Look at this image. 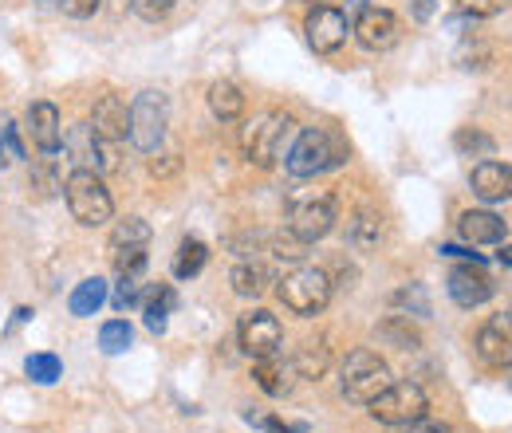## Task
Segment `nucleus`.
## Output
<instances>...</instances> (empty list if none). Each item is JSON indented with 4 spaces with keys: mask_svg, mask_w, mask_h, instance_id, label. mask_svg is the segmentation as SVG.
<instances>
[{
    "mask_svg": "<svg viewBox=\"0 0 512 433\" xmlns=\"http://www.w3.org/2000/svg\"><path fill=\"white\" fill-rule=\"evenodd\" d=\"M245 422H249V426H260L264 433H304V426H284L280 418H256L253 410L245 414Z\"/></svg>",
    "mask_w": 512,
    "mask_h": 433,
    "instance_id": "nucleus-37",
    "label": "nucleus"
},
{
    "mask_svg": "<svg viewBox=\"0 0 512 433\" xmlns=\"http://www.w3.org/2000/svg\"><path fill=\"white\" fill-rule=\"evenodd\" d=\"M205 260H209V248L201 245L197 237L182 241V245H178V256H174V276H178V280H193V276L205 268Z\"/></svg>",
    "mask_w": 512,
    "mask_h": 433,
    "instance_id": "nucleus-28",
    "label": "nucleus"
},
{
    "mask_svg": "<svg viewBox=\"0 0 512 433\" xmlns=\"http://www.w3.org/2000/svg\"><path fill=\"white\" fill-rule=\"evenodd\" d=\"M457 229H461V237H465L469 245H501V241L509 237V221H501V217L489 213V209H469V213H461Z\"/></svg>",
    "mask_w": 512,
    "mask_h": 433,
    "instance_id": "nucleus-18",
    "label": "nucleus"
},
{
    "mask_svg": "<svg viewBox=\"0 0 512 433\" xmlns=\"http://www.w3.org/2000/svg\"><path fill=\"white\" fill-rule=\"evenodd\" d=\"M107 304V280H99V276H87V280H79L75 284V292H71V300H67V308L71 315H79V319H87V315H95V311Z\"/></svg>",
    "mask_w": 512,
    "mask_h": 433,
    "instance_id": "nucleus-23",
    "label": "nucleus"
},
{
    "mask_svg": "<svg viewBox=\"0 0 512 433\" xmlns=\"http://www.w3.org/2000/svg\"><path fill=\"white\" fill-rule=\"evenodd\" d=\"M292 134H296V123L284 115V111H260L253 115L245 130H241V146H245V158L260 166V170H272L288 146H292Z\"/></svg>",
    "mask_w": 512,
    "mask_h": 433,
    "instance_id": "nucleus-2",
    "label": "nucleus"
},
{
    "mask_svg": "<svg viewBox=\"0 0 512 433\" xmlns=\"http://www.w3.org/2000/svg\"><path fill=\"white\" fill-rule=\"evenodd\" d=\"M339 386H343V398H347V402L367 406L371 398H379L386 386H390V367H386L371 347H359V351H351V355L343 359Z\"/></svg>",
    "mask_w": 512,
    "mask_h": 433,
    "instance_id": "nucleus-5",
    "label": "nucleus"
},
{
    "mask_svg": "<svg viewBox=\"0 0 512 433\" xmlns=\"http://www.w3.org/2000/svg\"><path fill=\"white\" fill-rule=\"evenodd\" d=\"M111 304H115V311H130V308H138V304H142V272H127V276H119V288H115Z\"/></svg>",
    "mask_w": 512,
    "mask_h": 433,
    "instance_id": "nucleus-32",
    "label": "nucleus"
},
{
    "mask_svg": "<svg viewBox=\"0 0 512 433\" xmlns=\"http://www.w3.org/2000/svg\"><path fill=\"white\" fill-rule=\"evenodd\" d=\"M237 335H241V351L249 355V359H272V355H280V347H284V327H280V319L272 315V311H249V315H241V327H237Z\"/></svg>",
    "mask_w": 512,
    "mask_h": 433,
    "instance_id": "nucleus-11",
    "label": "nucleus"
},
{
    "mask_svg": "<svg viewBox=\"0 0 512 433\" xmlns=\"http://www.w3.org/2000/svg\"><path fill=\"white\" fill-rule=\"evenodd\" d=\"M379 339L398 347V351H418L422 347V335L410 327V315H390L379 323Z\"/></svg>",
    "mask_w": 512,
    "mask_h": 433,
    "instance_id": "nucleus-25",
    "label": "nucleus"
},
{
    "mask_svg": "<svg viewBox=\"0 0 512 433\" xmlns=\"http://www.w3.org/2000/svg\"><path fill=\"white\" fill-rule=\"evenodd\" d=\"M453 150H457L461 158H493V154H497V142H493V134L477 130V126H461V130L453 134Z\"/></svg>",
    "mask_w": 512,
    "mask_h": 433,
    "instance_id": "nucleus-26",
    "label": "nucleus"
},
{
    "mask_svg": "<svg viewBox=\"0 0 512 433\" xmlns=\"http://www.w3.org/2000/svg\"><path fill=\"white\" fill-rule=\"evenodd\" d=\"M256 386L264 390V394H272V398H284L288 390H292V382L300 378L292 363H284L280 355H272V359H256Z\"/></svg>",
    "mask_w": 512,
    "mask_h": 433,
    "instance_id": "nucleus-20",
    "label": "nucleus"
},
{
    "mask_svg": "<svg viewBox=\"0 0 512 433\" xmlns=\"http://www.w3.org/2000/svg\"><path fill=\"white\" fill-rule=\"evenodd\" d=\"M229 280H233V292H237L241 300H256V296H264V288H268V272H264L260 264H237Z\"/></svg>",
    "mask_w": 512,
    "mask_h": 433,
    "instance_id": "nucleus-27",
    "label": "nucleus"
},
{
    "mask_svg": "<svg viewBox=\"0 0 512 433\" xmlns=\"http://www.w3.org/2000/svg\"><path fill=\"white\" fill-rule=\"evenodd\" d=\"M446 292L457 308H481L485 300H493V280L485 272V264H457L449 268L446 276Z\"/></svg>",
    "mask_w": 512,
    "mask_h": 433,
    "instance_id": "nucleus-14",
    "label": "nucleus"
},
{
    "mask_svg": "<svg viewBox=\"0 0 512 433\" xmlns=\"http://www.w3.org/2000/svg\"><path fill=\"white\" fill-rule=\"evenodd\" d=\"M501 264H505V268H512V245L501 248Z\"/></svg>",
    "mask_w": 512,
    "mask_h": 433,
    "instance_id": "nucleus-42",
    "label": "nucleus"
},
{
    "mask_svg": "<svg viewBox=\"0 0 512 433\" xmlns=\"http://www.w3.org/2000/svg\"><path fill=\"white\" fill-rule=\"evenodd\" d=\"M150 170H154V178H166V174H174V170H178V158H166V162H150Z\"/></svg>",
    "mask_w": 512,
    "mask_h": 433,
    "instance_id": "nucleus-41",
    "label": "nucleus"
},
{
    "mask_svg": "<svg viewBox=\"0 0 512 433\" xmlns=\"http://www.w3.org/2000/svg\"><path fill=\"white\" fill-rule=\"evenodd\" d=\"M477 355L485 367L493 371H505L512 363V311L505 315H493L481 331H477Z\"/></svg>",
    "mask_w": 512,
    "mask_h": 433,
    "instance_id": "nucleus-15",
    "label": "nucleus"
},
{
    "mask_svg": "<svg viewBox=\"0 0 512 433\" xmlns=\"http://www.w3.org/2000/svg\"><path fill=\"white\" fill-rule=\"evenodd\" d=\"M28 134H32V142H36L44 154H56V150L64 146V126H60L56 103H36V107L28 111Z\"/></svg>",
    "mask_w": 512,
    "mask_h": 433,
    "instance_id": "nucleus-19",
    "label": "nucleus"
},
{
    "mask_svg": "<svg viewBox=\"0 0 512 433\" xmlns=\"http://www.w3.org/2000/svg\"><path fill=\"white\" fill-rule=\"evenodd\" d=\"M166 123H170V107L162 91H138V99L130 103V130L127 138L134 142V150L154 154L166 138Z\"/></svg>",
    "mask_w": 512,
    "mask_h": 433,
    "instance_id": "nucleus-7",
    "label": "nucleus"
},
{
    "mask_svg": "<svg viewBox=\"0 0 512 433\" xmlns=\"http://www.w3.org/2000/svg\"><path fill=\"white\" fill-rule=\"evenodd\" d=\"M327 363H331V351H327V343H323V339H308V343L292 355V367H296L300 378H323Z\"/></svg>",
    "mask_w": 512,
    "mask_h": 433,
    "instance_id": "nucleus-24",
    "label": "nucleus"
},
{
    "mask_svg": "<svg viewBox=\"0 0 512 433\" xmlns=\"http://www.w3.org/2000/svg\"><path fill=\"white\" fill-rule=\"evenodd\" d=\"M280 300L284 308L296 311V315H320L331 300V276L323 268H312V264H300L292 268L284 280H280Z\"/></svg>",
    "mask_w": 512,
    "mask_h": 433,
    "instance_id": "nucleus-6",
    "label": "nucleus"
},
{
    "mask_svg": "<svg viewBox=\"0 0 512 433\" xmlns=\"http://www.w3.org/2000/svg\"><path fill=\"white\" fill-rule=\"evenodd\" d=\"M205 99H209V111H213L221 123H233V119L245 115V95H241V87L229 83V79H217Z\"/></svg>",
    "mask_w": 512,
    "mask_h": 433,
    "instance_id": "nucleus-21",
    "label": "nucleus"
},
{
    "mask_svg": "<svg viewBox=\"0 0 512 433\" xmlns=\"http://www.w3.org/2000/svg\"><path fill=\"white\" fill-rule=\"evenodd\" d=\"M505 382H509V390H512V363L505 367Z\"/></svg>",
    "mask_w": 512,
    "mask_h": 433,
    "instance_id": "nucleus-43",
    "label": "nucleus"
},
{
    "mask_svg": "<svg viewBox=\"0 0 512 433\" xmlns=\"http://www.w3.org/2000/svg\"><path fill=\"white\" fill-rule=\"evenodd\" d=\"M394 308H402L406 315H418V319H430V296L422 284H406L394 292Z\"/></svg>",
    "mask_w": 512,
    "mask_h": 433,
    "instance_id": "nucleus-31",
    "label": "nucleus"
},
{
    "mask_svg": "<svg viewBox=\"0 0 512 433\" xmlns=\"http://www.w3.org/2000/svg\"><path fill=\"white\" fill-rule=\"evenodd\" d=\"M383 241V221L375 213H359L351 221V245L355 248H375Z\"/></svg>",
    "mask_w": 512,
    "mask_h": 433,
    "instance_id": "nucleus-30",
    "label": "nucleus"
},
{
    "mask_svg": "<svg viewBox=\"0 0 512 433\" xmlns=\"http://www.w3.org/2000/svg\"><path fill=\"white\" fill-rule=\"evenodd\" d=\"M87 123L95 126V134L103 138V142H123L130 130V107L123 95H103L99 103H95V111H91V119Z\"/></svg>",
    "mask_w": 512,
    "mask_h": 433,
    "instance_id": "nucleus-17",
    "label": "nucleus"
},
{
    "mask_svg": "<svg viewBox=\"0 0 512 433\" xmlns=\"http://www.w3.org/2000/svg\"><path fill=\"white\" fill-rule=\"evenodd\" d=\"M402 433H453L446 422H430V418H418V422H410V426H398Z\"/></svg>",
    "mask_w": 512,
    "mask_h": 433,
    "instance_id": "nucleus-38",
    "label": "nucleus"
},
{
    "mask_svg": "<svg viewBox=\"0 0 512 433\" xmlns=\"http://www.w3.org/2000/svg\"><path fill=\"white\" fill-rule=\"evenodd\" d=\"M367 410L383 426H410V422L426 418L430 402H426V390L418 382H390L379 398L367 402Z\"/></svg>",
    "mask_w": 512,
    "mask_h": 433,
    "instance_id": "nucleus-8",
    "label": "nucleus"
},
{
    "mask_svg": "<svg viewBox=\"0 0 512 433\" xmlns=\"http://www.w3.org/2000/svg\"><path fill=\"white\" fill-rule=\"evenodd\" d=\"M355 40L367 48V52H390L398 40H402V24L390 8H379V4H363L355 24H351Z\"/></svg>",
    "mask_w": 512,
    "mask_h": 433,
    "instance_id": "nucleus-12",
    "label": "nucleus"
},
{
    "mask_svg": "<svg viewBox=\"0 0 512 433\" xmlns=\"http://www.w3.org/2000/svg\"><path fill=\"white\" fill-rule=\"evenodd\" d=\"M304 32H308V44H312L316 56H331V52H339L347 44L351 24L335 4H316L308 12V20H304Z\"/></svg>",
    "mask_w": 512,
    "mask_h": 433,
    "instance_id": "nucleus-13",
    "label": "nucleus"
},
{
    "mask_svg": "<svg viewBox=\"0 0 512 433\" xmlns=\"http://www.w3.org/2000/svg\"><path fill=\"white\" fill-rule=\"evenodd\" d=\"M32 178L40 182V193H52V189H60V182H56V174H52V170H36Z\"/></svg>",
    "mask_w": 512,
    "mask_h": 433,
    "instance_id": "nucleus-40",
    "label": "nucleus"
},
{
    "mask_svg": "<svg viewBox=\"0 0 512 433\" xmlns=\"http://www.w3.org/2000/svg\"><path fill=\"white\" fill-rule=\"evenodd\" d=\"M509 311H512V308H509Z\"/></svg>",
    "mask_w": 512,
    "mask_h": 433,
    "instance_id": "nucleus-44",
    "label": "nucleus"
},
{
    "mask_svg": "<svg viewBox=\"0 0 512 433\" xmlns=\"http://www.w3.org/2000/svg\"><path fill=\"white\" fill-rule=\"evenodd\" d=\"M99 4H103V0H60V12L71 16V20H87V16L99 12Z\"/></svg>",
    "mask_w": 512,
    "mask_h": 433,
    "instance_id": "nucleus-36",
    "label": "nucleus"
},
{
    "mask_svg": "<svg viewBox=\"0 0 512 433\" xmlns=\"http://www.w3.org/2000/svg\"><path fill=\"white\" fill-rule=\"evenodd\" d=\"M146 245H150V225L142 217H123L111 229V260H115L119 276L146 268Z\"/></svg>",
    "mask_w": 512,
    "mask_h": 433,
    "instance_id": "nucleus-10",
    "label": "nucleus"
},
{
    "mask_svg": "<svg viewBox=\"0 0 512 433\" xmlns=\"http://www.w3.org/2000/svg\"><path fill=\"white\" fill-rule=\"evenodd\" d=\"M130 8H134V16H138V20L158 24V20H166V16H170L174 0H130Z\"/></svg>",
    "mask_w": 512,
    "mask_h": 433,
    "instance_id": "nucleus-34",
    "label": "nucleus"
},
{
    "mask_svg": "<svg viewBox=\"0 0 512 433\" xmlns=\"http://www.w3.org/2000/svg\"><path fill=\"white\" fill-rule=\"evenodd\" d=\"M64 150H67V158H71L75 170H95V174H103V170H115V166H119V158H115V142H103L91 123L71 126L64 138Z\"/></svg>",
    "mask_w": 512,
    "mask_h": 433,
    "instance_id": "nucleus-9",
    "label": "nucleus"
},
{
    "mask_svg": "<svg viewBox=\"0 0 512 433\" xmlns=\"http://www.w3.org/2000/svg\"><path fill=\"white\" fill-rule=\"evenodd\" d=\"M430 12H434V0H410V16L422 24V20H430Z\"/></svg>",
    "mask_w": 512,
    "mask_h": 433,
    "instance_id": "nucleus-39",
    "label": "nucleus"
},
{
    "mask_svg": "<svg viewBox=\"0 0 512 433\" xmlns=\"http://www.w3.org/2000/svg\"><path fill=\"white\" fill-rule=\"evenodd\" d=\"M130 339H134V331H130L127 319H111V323L99 327V347H103L107 355H123L130 347Z\"/></svg>",
    "mask_w": 512,
    "mask_h": 433,
    "instance_id": "nucleus-29",
    "label": "nucleus"
},
{
    "mask_svg": "<svg viewBox=\"0 0 512 433\" xmlns=\"http://www.w3.org/2000/svg\"><path fill=\"white\" fill-rule=\"evenodd\" d=\"M335 213H339L335 193H327V189H300V193L288 197V233L300 237L304 245H316V241H323L335 229Z\"/></svg>",
    "mask_w": 512,
    "mask_h": 433,
    "instance_id": "nucleus-3",
    "label": "nucleus"
},
{
    "mask_svg": "<svg viewBox=\"0 0 512 433\" xmlns=\"http://www.w3.org/2000/svg\"><path fill=\"white\" fill-rule=\"evenodd\" d=\"M469 186L473 193L481 197V201H509L512 197V166L509 162H497V158H485V162H477L473 166V174H469Z\"/></svg>",
    "mask_w": 512,
    "mask_h": 433,
    "instance_id": "nucleus-16",
    "label": "nucleus"
},
{
    "mask_svg": "<svg viewBox=\"0 0 512 433\" xmlns=\"http://www.w3.org/2000/svg\"><path fill=\"white\" fill-rule=\"evenodd\" d=\"M24 371H28V378H32V382L52 386V382L60 378V371H64V367H60V359H56V355H48V351H44V355H28Z\"/></svg>",
    "mask_w": 512,
    "mask_h": 433,
    "instance_id": "nucleus-33",
    "label": "nucleus"
},
{
    "mask_svg": "<svg viewBox=\"0 0 512 433\" xmlns=\"http://www.w3.org/2000/svg\"><path fill=\"white\" fill-rule=\"evenodd\" d=\"M178 308V292L170 288V284H154L146 296H142V311H146V327L154 331V335H162L166 331V315Z\"/></svg>",
    "mask_w": 512,
    "mask_h": 433,
    "instance_id": "nucleus-22",
    "label": "nucleus"
},
{
    "mask_svg": "<svg viewBox=\"0 0 512 433\" xmlns=\"http://www.w3.org/2000/svg\"><path fill=\"white\" fill-rule=\"evenodd\" d=\"M64 197L71 217L83 225V229H99L111 221L115 213V201H111V189L103 186V178L95 170H71L64 182Z\"/></svg>",
    "mask_w": 512,
    "mask_h": 433,
    "instance_id": "nucleus-4",
    "label": "nucleus"
},
{
    "mask_svg": "<svg viewBox=\"0 0 512 433\" xmlns=\"http://www.w3.org/2000/svg\"><path fill=\"white\" fill-rule=\"evenodd\" d=\"M343 162H347V142L327 126L304 130L284 154V166L292 178H320L327 170H339Z\"/></svg>",
    "mask_w": 512,
    "mask_h": 433,
    "instance_id": "nucleus-1",
    "label": "nucleus"
},
{
    "mask_svg": "<svg viewBox=\"0 0 512 433\" xmlns=\"http://www.w3.org/2000/svg\"><path fill=\"white\" fill-rule=\"evenodd\" d=\"M512 0H457V8L465 12V16H473V20H485V16H497V12H505Z\"/></svg>",
    "mask_w": 512,
    "mask_h": 433,
    "instance_id": "nucleus-35",
    "label": "nucleus"
}]
</instances>
